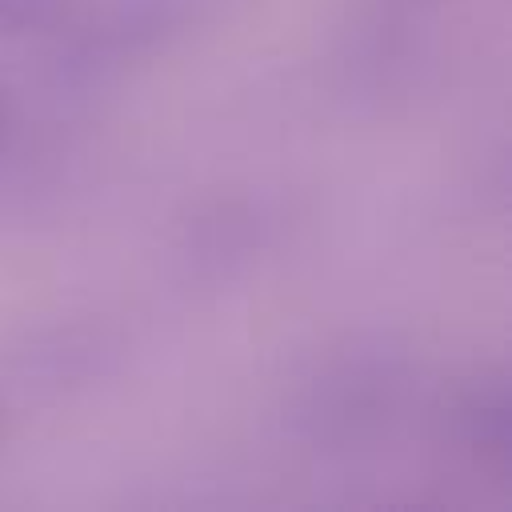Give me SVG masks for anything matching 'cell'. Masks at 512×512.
I'll use <instances>...</instances> for the list:
<instances>
[]
</instances>
